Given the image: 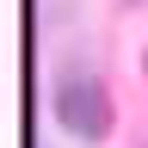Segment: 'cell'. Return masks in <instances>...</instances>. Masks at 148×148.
Here are the masks:
<instances>
[{"mask_svg": "<svg viewBox=\"0 0 148 148\" xmlns=\"http://www.w3.org/2000/svg\"><path fill=\"white\" fill-rule=\"evenodd\" d=\"M56 111H62V123H68V130H80V136H105V123H111L105 92L92 86V80H74V86H62Z\"/></svg>", "mask_w": 148, "mask_h": 148, "instance_id": "6da1fadb", "label": "cell"}]
</instances>
